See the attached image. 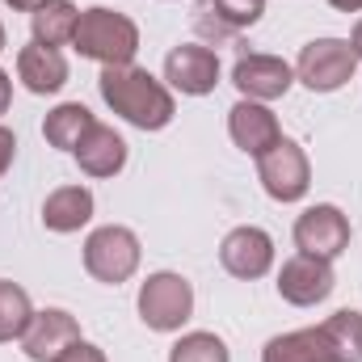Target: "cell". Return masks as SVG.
Instances as JSON below:
<instances>
[{"label": "cell", "instance_id": "6da1fadb", "mask_svg": "<svg viewBox=\"0 0 362 362\" xmlns=\"http://www.w3.org/2000/svg\"><path fill=\"white\" fill-rule=\"evenodd\" d=\"M97 89L101 101L131 127L139 131H165L177 114V101L173 89L165 81H156L148 68H135V64H122V68H101L97 76Z\"/></svg>", "mask_w": 362, "mask_h": 362}, {"label": "cell", "instance_id": "7a4b0ae2", "mask_svg": "<svg viewBox=\"0 0 362 362\" xmlns=\"http://www.w3.org/2000/svg\"><path fill=\"white\" fill-rule=\"evenodd\" d=\"M72 47L97 59L101 68H122V64H135V51H139V25L118 13V8H105V4H93L81 13L76 21V34H72Z\"/></svg>", "mask_w": 362, "mask_h": 362}, {"label": "cell", "instance_id": "3957f363", "mask_svg": "<svg viewBox=\"0 0 362 362\" xmlns=\"http://www.w3.org/2000/svg\"><path fill=\"white\" fill-rule=\"evenodd\" d=\"M135 308H139V320L152 333H177L194 316V286L173 270H156L144 278Z\"/></svg>", "mask_w": 362, "mask_h": 362}, {"label": "cell", "instance_id": "277c9868", "mask_svg": "<svg viewBox=\"0 0 362 362\" xmlns=\"http://www.w3.org/2000/svg\"><path fill=\"white\" fill-rule=\"evenodd\" d=\"M358 72V55L350 38H312L295 59V81H303L312 93H337Z\"/></svg>", "mask_w": 362, "mask_h": 362}, {"label": "cell", "instance_id": "5b68a950", "mask_svg": "<svg viewBox=\"0 0 362 362\" xmlns=\"http://www.w3.org/2000/svg\"><path fill=\"white\" fill-rule=\"evenodd\" d=\"M139 257H144L139 236L131 228H122V223H105V228L89 232V240H85V270L105 286L127 282L139 270Z\"/></svg>", "mask_w": 362, "mask_h": 362}, {"label": "cell", "instance_id": "8992f818", "mask_svg": "<svg viewBox=\"0 0 362 362\" xmlns=\"http://www.w3.org/2000/svg\"><path fill=\"white\" fill-rule=\"evenodd\" d=\"M257 181L274 202H299L312 189V160L295 139H278L270 152L257 156Z\"/></svg>", "mask_w": 362, "mask_h": 362}, {"label": "cell", "instance_id": "52a82bcc", "mask_svg": "<svg viewBox=\"0 0 362 362\" xmlns=\"http://www.w3.org/2000/svg\"><path fill=\"white\" fill-rule=\"evenodd\" d=\"M295 249L308 253V257H325V262L341 257L350 249V219H346V211L333 206V202L308 206L295 219Z\"/></svg>", "mask_w": 362, "mask_h": 362}, {"label": "cell", "instance_id": "ba28073f", "mask_svg": "<svg viewBox=\"0 0 362 362\" xmlns=\"http://www.w3.org/2000/svg\"><path fill=\"white\" fill-rule=\"evenodd\" d=\"M278 295L291 303V308H316V303H325L329 295H333V286H337V278H333V262H325V257H308V253H295V257H286L282 262V270H278Z\"/></svg>", "mask_w": 362, "mask_h": 362}, {"label": "cell", "instance_id": "9c48e42d", "mask_svg": "<svg viewBox=\"0 0 362 362\" xmlns=\"http://www.w3.org/2000/svg\"><path fill=\"white\" fill-rule=\"evenodd\" d=\"M76 341H85V337H81V325H76V316L64 312V308H42V312H34L30 329L21 333V350H25L30 362H59Z\"/></svg>", "mask_w": 362, "mask_h": 362}, {"label": "cell", "instance_id": "30bf717a", "mask_svg": "<svg viewBox=\"0 0 362 362\" xmlns=\"http://www.w3.org/2000/svg\"><path fill=\"white\" fill-rule=\"evenodd\" d=\"M219 266L232 278H245V282L266 278L274 270V236L266 228H253V223L232 228L219 245Z\"/></svg>", "mask_w": 362, "mask_h": 362}, {"label": "cell", "instance_id": "8fae6325", "mask_svg": "<svg viewBox=\"0 0 362 362\" xmlns=\"http://www.w3.org/2000/svg\"><path fill=\"white\" fill-rule=\"evenodd\" d=\"M165 81L181 97H206L219 85V55L202 42H181L165 55Z\"/></svg>", "mask_w": 362, "mask_h": 362}, {"label": "cell", "instance_id": "7c38bea8", "mask_svg": "<svg viewBox=\"0 0 362 362\" xmlns=\"http://www.w3.org/2000/svg\"><path fill=\"white\" fill-rule=\"evenodd\" d=\"M228 135H232V144L245 152V156H262V152H270L274 144L282 139V127H278V114H274L266 101H249V97H240L232 110H228Z\"/></svg>", "mask_w": 362, "mask_h": 362}, {"label": "cell", "instance_id": "4fadbf2b", "mask_svg": "<svg viewBox=\"0 0 362 362\" xmlns=\"http://www.w3.org/2000/svg\"><path fill=\"white\" fill-rule=\"evenodd\" d=\"M232 85L249 101H278L295 85V68L278 55H240L232 68Z\"/></svg>", "mask_w": 362, "mask_h": 362}, {"label": "cell", "instance_id": "5bb4252c", "mask_svg": "<svg viewBox=\"0 0 362 362\" xmlns=\"http://www.w3.org/2000/svg\"><path fill=\"white\" fill-rule=\"evenodd\" d=\"M72 156H76L81 173H89V177H114V173H122V165H127V139H122L114 127L93 122L89 131H85V139L76 144Z\"/></svg>", "mask_w": 362, "mask_h": 362}, {"label": "cell", "instance_id": "9a60e30c", "mask_svg": "<svg viewBox=\"0 0 362 362\" xmlns=\"http://www.w3.org/2000/svg\"><path fill=\"white\" fill-rule=\"evenodd\" d=\"M17 81L30 93L47 97V93H59L68 85V59L55 51V47H42V42H30L17 51Z\"/></svg>", "mask_w": 362, "mask_h": 362}, {"label": "cell", "instance_id": "2e32d148", "mask_svg": "<svg viewBox=\"0 0 362 362\" xmlns=\"http://www.w3.org/2000/svg\"><path fill=\"white\" fill-rule=\"evenodd\" d=\"M89 219H93V189H85V185H59L42 202V228L47 232L68 236V232H81Z\"/></svg>", "mask_w": 362, "mask_h": 362}, {"label": "cell", "instance_id": "e0dca14e", "mask_svg": "<svg viewBox=\"0 0 362 362\" xmlns=\"http://www.w3.org/2000/svg\"><path fill=\"white\" fill-rule=\"evenodd\" d=\"M262 362H337L325 329H295V333H282V337H270L266 350H262Z\"/></svg>", "mask_w": 362, "mask_h": 362}, {"label": "cell", "instance_id": "ac0fdd59", "mask_svg": "<svg viewBox=\"0 0 362 362\" xmlns=\"http://www.w3.org/2000/svg\"><path fill=\"white\" fill-rule=\"evenodd\" d=\"M76 21H81V8L72 4V0H47L42 8H34L30 13V30H34V42H42V47H64V42H72V34H76Z\"/></svg>", "mask_w": 362, "mask_h": 362}, {"label": "cell", "instance_id": "d6986e66", "mask_svg": "<svg viewBox=\"0 0 362 362\" xmlns=\"http://www.w3.org/2000/svg\"><path fill=\"white\" fill-rule=\"evenodd\" d=\"M93 118L89 105H81V101H64V105H55L47 118H42V135H47V144L51 148H59V152H76V144L85 139V131H89Z\"/></svg>", "mask_w": 362, "mask_h": 362}, {"label": "cell", "instance_id": "ffe728a7", "mask_svg": "<svg viewBox=\"0 0 362 362\" xmlns=\"http://www.w3.org/2000/svg\"><path fill=\"white\" fill-rule=\"evenodd\" d=\"M320 329H325V337H329L337 362H362V312L341 308V312H333Z\"/></svg>", "mask_w": 362, "mask_h": 362}, {"label": "cell", "instance_id": "44dd1931", "mask_svg": "<svg viewBox=\"0 0 362 362\" xmlns=\"http://www.w3.org/2000/svg\"><path fill=\"white\" fill-rule=\"evenodd\" d=\"M30 320H34L30 295H25L17 282L0 278V346H4V341H21V333L30 329Z\"/></svg>", "mask_w": 362, "mask_h": 362}, {"label": "cell", "instance_id": "7402d4cb", "mask_svg": "<svg viewBox=\"0 0 362 362\" xmlns=\"http://www.w3.org/2000/svg\"><path fill=\"white\" fill-rule=\"evenodd\" d=\"M169 362H232L228 354V346H223V337H215V333H185L173 341V350H169Z\"/></svg>", "mask_w": 362, "mask_h": 362}, {"label": "cell", "instance_id": "603a6c76", "mask_svg": "<svg viewBox=\"0 0 362 362\" xmlns=\"http://www.w3.org/2000/svg\"><path fill=\"white\" fill-rule=\"evenodd\" d=\"M215 17L232 30H245V25H257L262 13H266V0H211Z\"/></svg>", "mask_w": 362, "mask_h": 362}, {"label": "cell", "instance_id": "cb8c5ba5", "mask_svg": "<svg viewBox=\"0 0 362 362\" xmlns=\"http://www.w3.org/2000/svg\"><path fill=\"white\" fill-rule=\"evenodd\" d=\"M59 362H110V358H105V350H101V346H93V341H76V346H72Z\"/></svg>", "mask_w": 362, "mask_h": 362}, {"label": "cell", "instance_id": "d4e9b609", "mask_svg": "<svg viewBox=\"0 0 362 362\" xmlns=\"http://www.w3.org/2000/svg\"><path fill=\"white\" fill-rule=\"evenodd\" d=\"M13 152H17V135H13L8 127H0V177H4L8 165H13Z\"/></svg>", "mask_w": 362, "mask_h": 362}, {"label": "cell", "instance_id": "484cf974", "mask_svg": "<svg viewBox=\"0 0 362 362\" xmlns=\"http://www.w3.org/2000/svg\"><path fill=\"white\" fill-rule=\"evenodd\" d=\"M8 105H13V76L0 68V114H4Z\"/></svg>", "mask_w": 362, "mask_h": 362}, {"label": "cell", "instance_id": "4316f807", "mask_svg": "<svg viewBox=\"0 0 362 362\" xmlns=\"http://www.w3.org/2000/svg\"><path fill=\"white\" fill-rule=\"evenodd\" d=\"M4 4H8L13 13H34V8H42L47 0H4Z\"/></svg>", "mask_w": 362, "mask_h": 362}, {"label": "cell", "instance_id": "83f0119b", "mask_svg": "<svg viewBox=\"0 0 362 362\" xmlns=\"http://www.w3.org/2000/svg\"><path fill=\"white\" fill-rule=\"evenodd\" d=\"M337 13H362V0H329Z\"/></svg>", "mask_w": 362, "mask_h": 362}, {"label": "cell", "instance_id": "f1b7e54d", "mask_svg": "<svg viewBox=\"0 0 362 362\" xmlns=\"http://www.w3.org/2000/svg\"><path fill=\"white\" fill-rule=\"evenodd\" d=\"M350 47H354V55H358V64H362V21L354 25V34H350Z\"/></svg>", "mask_w": 362, "mask_h": 362}, {"label": "cell", "instance_id": "f546056e", "mask_svg": "<svg viewBox=\"0 0 362 362\" xmlns=\"http://www.w3.org/2000/svg\"><path fill=\"white\" fill-rule=\"evenodd\" d=\"M4 42H8V38H4V25H0V51H4Z\"/></svg>", "mask_w": 362, "mask_h": 362}]
</instances>
